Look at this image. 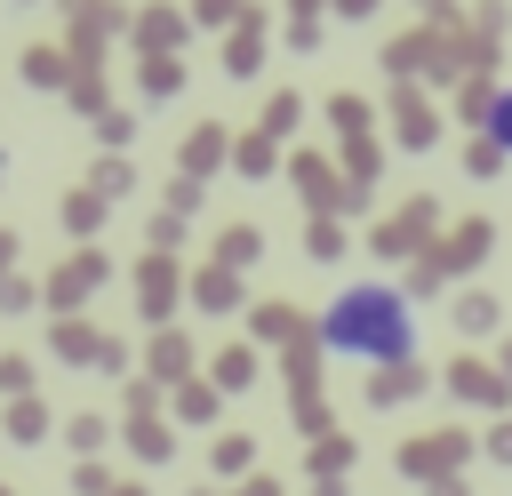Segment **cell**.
Masks as SVG:
<instances>
[{"mask_svg": "<svg viewBox=\"0 0 512 496\" xmlns=\"http://www.w3.org/2000/svg\"><path fill=\"white\" fill-rule=\"evenodd\" d=\"M320 344L360 368H408L416 360V304L384 280H344L320 312Z\"/></svg>", "mask_w": 512, "mask_h": 496, "instance_id": "1", "label": "cell"}, {"mask_svg": "<svg viewBox=\"0 0 512 496\" xmlns=\"http://www.w3.org/2000/svg\"><path fill=\"white\" fill-rule=\"evenodd\" d=\"M480 120H488V144H496V152H512V88H496Z\"/></svg>", "mask_w": 512, "mask_h": 496, "instance_id": "2", "label": "cell"}]
</instances>
